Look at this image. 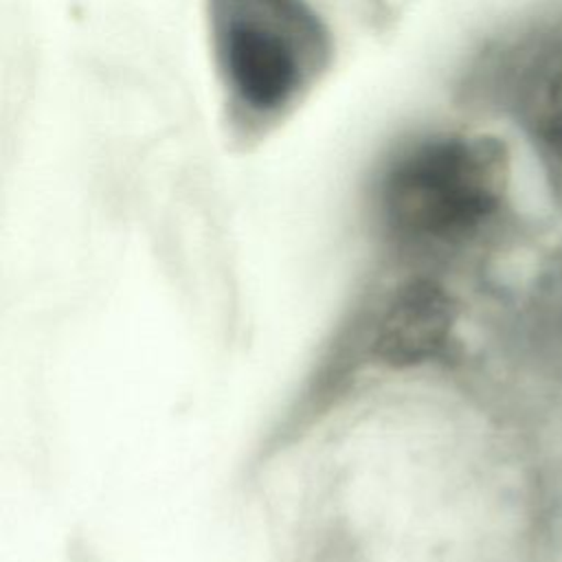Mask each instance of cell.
<instances>
[{"label":"cell","instance_id":"4","mask_svg":"<svg viewBox=\"0 0 562 562\" xmlns=\"http://www.w3.org/2000/svg\"><path fill=\"white\" fill-rule=\"evenodd\" d=\"M520 112L553 182L562 187V57L536 68L522 88Z\"/></svg>","mask_w":562,"mask_h":562},{"label":"cell","instance_id":"2","mask_svg":"<svg viewBox=\"0 0 562 562\" xmlns=\"http://www.w3.org/2000/svg\"><path fill=\"white\" fill-rule=\"evenodd\" d=\"M509 184L505 145L487 134L428 132L397 143L375 169L371 200L386 233L448 244L483 228Z\"/></svg>","mask_w":562,"mask_h":562},{"label":"cell","instance_id":"3","mask_svg":"<svg viewBox=\"0 0 562 562\" xmlns=\"http://www.w3.org/2000/svg\"><path fill=\"white\" fill-rule=\"evenodd\" d=\"M457 323L450 294L428 279L406 283L382 312L373 334V358L389 367H415L437 358Z\"/></svg>","mask_w":562,"mask_h":562},{"label":"cell","instance_id":"1","mask_svg":"<svg viewBox=\"0 0 562 562\" xmlns=\"http://www.w3.org/2000/svg\"><path fill=\"white\" fill-rule=\"evenodd\" d=\"M213 75L228 136L261 143L334 66L336 42L312 0H204Z\"/></svg>","mask_w":562,"mask_h":562}]
</instances>
